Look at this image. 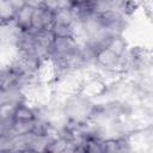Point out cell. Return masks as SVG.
Here are the masks:
<instances>
[{
  "instance_id": "3",
  "label": "cell",
  "mask_w": 153,
  "mask_h": 153,
  "mask_svg": "<svg viewBox=\"0 0 153 153\" xmlns=\"http://www.w3.org/2000/svg\"><path fill=\"white\" fill-rule=\"evenodd\" d=\"M104 153H124V143L121 140L104 141Z\"/></svg>"
},
{
  "instance_id": "2",
  "label": "cell",
  "mask_w": 153,
  "mask_h": 153,
  "mask_svg": "<svg viewBox=\"0 0 153 153\" xmlns=\"http://www.w3.org/2000/svg\"><path fill=\"white\" fill-rule=\"evenodd\" d=\"M84 153H104V141L97 137H87L82 143Z\"/></svg>"
},
{
  "instance_id": "4",
  "label": "cell",
  "mask_w": 153,
  "mask_h": 153,
  "mask_svg": "<svg viewBox=\"0 0 153 153\" xmlns=\"http://www.w3.org/2000/svg\"><path fill=\"white\" fill-rule=\"evenodd\" d=\"M60 153H84L82 143L81 145H69L68 147H66Z\"/></svg>"
},
{
  "instance_id": "1",
  "label": "cell",
  "mask_w": 153,
  "mask_h": 153,
  "mask_svg": "<svg viewBox=\"0 0 153 153\" xmlns=\"http://www.w3.org/2000/svg\"><path fill=\"white\" fill-rule=\"evenodd\" d=\"M11 117L16 122H35L36 121V115L33 114V111L29 106L24 105L23 103L13 108L11 112Z\"/></svg>"
}]
</instances>
